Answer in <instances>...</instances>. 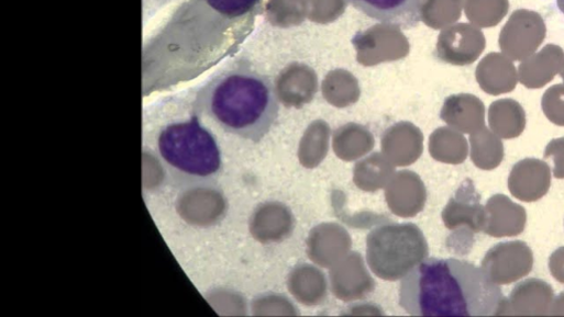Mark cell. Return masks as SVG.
I'll return each mask as SVG.
<instances>
[{"instance_id": "8992f818", "label": "cell", "mask_w": 564, "mask_h": 317, "mask_svg": "<svg viewBox=\"0 0 564 317\" xmlns=\"http://www.w3.org/2000/svg\"><path fill=\"white\" fill-rule=\"evenodd\" d=\"M368 19L400 31L417 27L428 0H344Z\"/></svg>"}, {"instance_id": "6da1fadb", "label": "cell", "mask_w": 564, "mask_h": 317, "mask_svg": "<svg viewBox=\"0 0 564 317\" xmlns=\"http://www.w3.org/2000/svg\"><path fill=\"white\" fill-rule=\"evenodd\" d=\"M265 0H184L143 48L144 92L190 81L237 54Z\"/></svg>"}, {"instance_id": "277c9868", "label": "cell", "mask_w": 564, "mask_h": 317, "mask_svg": "<svg viewBox=\"0 0 564 317\" xmlns=\"http://www.w3.org/2000/svg\"><path fill=\"white\" fill-rule=\"evenodd\" d=\"M156 154L167 183L180 192L217 185L224 169L217 137L193 113L159 132Z\"/></svg>"}, {"instance_id": "5b68a950", "label": "cell", "mask_w": 564, "mask_h": 317, "mask_svg": "<svg viewBox=\"0 0 564 317\" xmlns=\"http://www.w3.org/2000/svg\"><path fill=\"white\" fill-rule=\"evenodd\" d=\"M429 248L421 229L412 223L385 224L366 238V261L379 279L398 281L428 258Z\"/></svg>"}, {"instance_id": "3957f363", "label": "cell", "mask_w": 564, "mask_h": 317, "mask_svg": "<svg viewBox=\"0 0 564 317\" xmlns=\"http://www.w3.org/2000/svg\"><path fill=\"white\" fill-rule=\"evenodd\" d=\"M190 109L226 134L258 144L276 125L280 104L273 79L242 57L199 89Z\"/></svg>"}, {"instance_id": "7a4b0ae2", "label": "cell", "mask_w": 564, "mask_h": 317, "mask_svg": "<svg viewBox=\"0 0 564 317\" xmlns=\"http://www.w3.org/2000/svg\"><path fill=\"white\" fill-rule=\"evenodd\" d=\"M506 303L485 271L454 258L424 259L399 286V305L412 316H496Z\"/></svg>"}]
</instances>
